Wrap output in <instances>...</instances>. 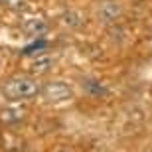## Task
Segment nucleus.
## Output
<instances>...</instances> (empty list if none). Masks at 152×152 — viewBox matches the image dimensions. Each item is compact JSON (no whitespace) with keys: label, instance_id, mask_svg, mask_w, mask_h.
Instances as JSON below:
<instances>
[{"label":"nucleus","instance_id":"obj_1","mask_svg":"<svg viewBox=\"0 0 152 152\" xmlns=\"http://www.w3.org/2000/svg\"><path fill=\"white\" fill-rule=\"evenodd\" d=\"M2 95L10 101H22V99H32L39 93V87L32 77L26 75H14V77L6 79L2 83Z\"/></svg>","mask_w":152,"mask_h":152},{"label":"nucleus","instance_id":"obj_2","mask_svg":"<svg viewBox=\"0 0 152 152\" xmlns=\"http://www.w3.org/2000/svg\"><path fill=\"white\" fill-rule=\"evenodd\" d=\"M42 95L51 103H59V101H67L73 95V91L65 81H50L42 87Z\"/></svg>","mask_w":152,"mask_h":152},{"label":"nucleus","instance_id":"obj_3","mask_svg":"<svg viewBox=\"0 0 152 152\" xmlns=\"http://www.w3.org/2000/svg\"><path fill=\"white\" fill-rule=\"evenodd\" d=\"M99 12H101V18L105 20V22H113L115 18H118L121 8H118L117 2H105V4H101Z\"/></svg>","mask_w":152,"mask_h":152},{"label":"nucleus","instance_id":"obj_4","mask_svg":"<svg viewBox=\"0 0 152 152\" xmlns=\"http://www.w3.org/2000/svg\"><path fill=\"white\" fill-rule=\"evenodd\" d=\"M44 30H45L44 20H30V22L26 24V32H28V34H32V36H39Z\"/></svg>","mask_w":152,"mask_h":152},{"label":"nucleus","instance_id":"obj_5","mask_svg":"<svg viewBox=\"0 0 152 152\" xmlns=\"http://www.w3.org/2000/svg\"><path fill=\"white\" fill-rule=\"evenodd\" d=\"M50 67H51V59H50V57H42V59H38V61L32 63V67H30V69H32L34 73H45Z\"/></svg>","mask_w":152,"mask_h":152},{"label":"nucleus","instance_id":"obj_6","mask_svg":"<svg viewBox=\"0 0 152 152\" xmlns=\"http://www.w3.org/2000/svg\"><path fill=\"white\" fill-rule=\"evenodd\" d=\"M0 4L10 10H22V8H26V0H0Z\"/></svg>","mask_w":152,"mask_h":152},{"label":"nucleus","instance_id":"obj_7","mask_svg":"<svg viewBox=\"0 0 152 152\" xmlns=\"http://www.w3.org/2000/svg\"><path fill=\"white\" fill-rule=\"evenodd\" d=\"M44 48H45V42H44V39H36L32 45H28V48L24 50V56H32L34 51H39V50H44Z\"/></svg>","mask_w":152,"mask_h":152},{"label":"nucleus","instance_id":"obj_8","mask_svg":"<svg viewBox=\"0 0 152 152\" xmlns=\"http://www.w3.org/2000/svg\"><path fill=\"white\" fill-rule=\"evenodd\" d=\"M85 89H91V91H95V93H105V87L95 83V81H87V83H85Z\"/></svg>","mask_w":152,"mask_h":152},{"label":"nucleus","instance_id":"obj_9","mask_svg":"<svg viewBox=\"0 0 152 152\" xmlns=\"http://www.w3.org/2000/svg\"><path fill=\"white\" fill-rule=\"evenodd\" d=\"M146 152H152V150H146Z\"/></svg>","mask_w":152,"mask_h":152}]
</instances>
